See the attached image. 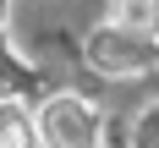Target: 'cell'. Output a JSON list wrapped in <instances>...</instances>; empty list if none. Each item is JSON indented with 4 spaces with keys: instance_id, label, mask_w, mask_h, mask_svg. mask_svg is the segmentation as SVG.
Masks as SVG:
<instances>
[{
    "instance_id": "2",
    "label": "cell",
    "mask_w": 159,
    "mask_h": 148,
    "mask_svg": "<svg viewBox=\"0 0 159 148\" xmlns=\"http://www.w3.org/2000/svg\"><path fill=\"white\" fill-rule=\"evenodd\" d=\"M88 61H93L104 77H132V71L148 66V38L110 22V28H99L93 38H88Z\"/></svg>"
},
{
    "instance_id": "1",
    "label": "cell",
    "mask_w": 159,
    "mask_h": 148,
    "mask_svg": "<svg viewBox=\"0 0 159 148\" xmlns=\"http://www.w3.org/2000/svg\"><path fill=\"white\" fill-rule=\"evenodd\" d=\"M33 126H39V148H99V110L82 93H49Z\"/></svg>"
},
{
    "instance_id": "4",
    "label": "cell",
    "mask_w": 159,
    "mask_h": 148,
    "mask_svg": "<svg viewBox=\"0 0 159 148\" xmlns=\"http://www.w3.org/2000/svg\"><path fill=\"white\" fill-rule=\"evenodd\" d=\"M110 22L126 28V33L154 38V33H159V0H115V6H110Z\"/></svg>"
},
{
    "instance_id": "3",
    "label": "cell",
    "mask_w": 159,
    "mask_h": 148,
    "mask_svg": "<svg viewBox=\"0 0 159 148\" xmlns=\"http://www.w3.org/2000/svg\"><path fill=\"white\" fill-rule=\"evenodd\" d=\"M0 148H39V126L16 99H0Z\"/></svg>"
}]
</instances>
